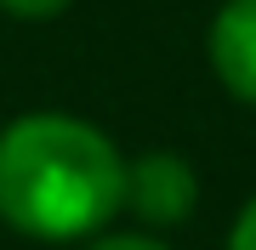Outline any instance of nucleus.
<instances>
[{
	"label": "nucleus",
	"mask_w": 256,
	"mask_h": 250,
	"mask_svg": "<svg viewBox=\"0 0 256 250\" xmlns=\"http://www.w3.org/2000/svg\"><path fill=\"white\" fill-rule=\"evenodd\" d=\"M92 250H165L160 239H142V233H114V239H97Z\"/></svg>",
	"instance_id": "423d86ee"
},
{
	"label": "nucleus",
	"mask_w": 256,
	"mask_h": 250,
	"mask_svg": "<svg viewBox=\"0 0 256 250\" xmlns=\"http://www.w3.org/2000/svg\"><path fill=\"white\" fill-rule=\"evenodd\" d=\"M200 199V182H194L188 159L176 154H142L137 165H126V205L154 228H171L182 222Z\"/></svg>",
	"instance_id": "f03ea898"
},
{
	"label": "nucleus",
	"mask_w": 256,
	"mask_h": 250,
	"mask_svg": "<svg viewBox=\"0 0 256 250\" xmlns=\"http://www.w3.org/2000/svg\"><path fill=\"white\" fill-rule=\"evenodd\" d=\"M0 6H6L12 17H57L68 0H0Z\"/></svg>",
	"instance_id": "20e7f679"
},
{
	"label": "nucleus",
	"mask_w": 256,
	"mask_h": 250,
	"mask_svg": "<svg viewBox=\"0 0 256 250\" xmlns=\"http://www.w3.org/2000/svg\"><path fill=\"white\" fill-rule=\"evenodd\" d=\"M126 205V159L97 125L28 114L0 131V222L28 239L97 233Z\"/></svg>",
	"instance_id": "f257e3e1"
},
{
	"label": "nucleus",
	"mask_w": 256,
	"mask_h": 250,
	"mask_svg": "<svg viewBox=\"0 0 256 250\" xmlns=\"http://www.w3.org/2000/svg\"><path fill=\"white\" fill-rule=\"evenodd\" d=\"M228 250H256V199L245 205V216L234 222V239H228Z\"/></svg>",
	"instance_id": "39448f33"
},
{
	"label": "nucleus",
	"mask_w": 256,
	"mask_h": 250,
	"mask_svg": "<svg viewBox=\"0 0 256 250\" xmlns=\"http://www.w3.org/2000/svg\"><path fill=\"white\" fill-rule=\"evenodd\" d=\"M210 63L222 85L256 108V0H228L210 23Z\"/></svg>",
	"instance_id": "7ed1b4c3"
}]
</instances>
